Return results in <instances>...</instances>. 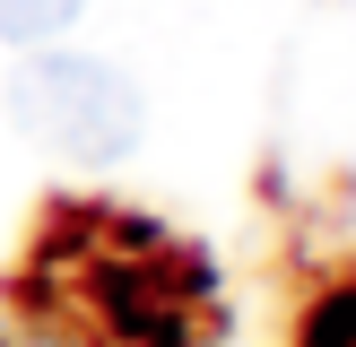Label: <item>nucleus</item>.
I'll use <instances>...</instances> for the list:
<instances>
[{
    "label": "nucleus",
    "instance_id": "nucleus-1",
    "mask_svg": "<svg viewBox=\"0 0 356 347\" xmlns=\"http://www.w3.org/2000/svg\"><path fill=\"white\" fill-rule=\"evenodd\" d=\"M9 121L70 165H122L148 130V104H139L131 69L96 61V52L26 44V61L9 69Z\"/></svg>",
    "mask_w": 356,
    "mask_h": 347
},
{
    "label": "nucleus",
    "instance_id": "nucleus-2",
    "mask_svg": "<svg viewBox=\"0 0 356 347\" xmlns=\"http://www.w3.org/2000/svg\"><path fill=\"white\" fill-rule=\"evenodd\" d=\"M79 9L87 0H0V44H52V35H70L79 26Z\"/></svg>",
    "mask_w": 356,
    "mask_h": 347
},
{
    "label": "nucleus",
    "instance_id": "nucleus-3",
    "mask_svg": "<svg viewBox=\"0 0 356 347\" xmlns=\"http://www.w3.org/2000/svg\"><path fill=\"white\" fill-rule=\"evenodd\" d=\"M305 347H356V278L330 287L322 304L305 312Z\"/></svg>",
    "mask_w": 356,
    "mask_h": 347
}]
</instances>
